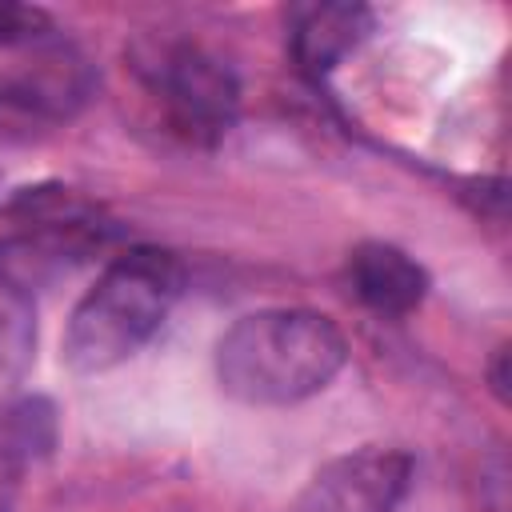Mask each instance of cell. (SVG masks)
<instances>
[{"instance_id": "1", "label": "cell", "mask_w": 512, "mask_h": 512, "mask_svg": "<svg viewBox=\"0 0 512 512\" xmlns=\"http://www.w3.org/2000/svg\"><path fill=\"white\" fill-rule=\"evenodd\" d=\"M348 364V336L316 308H256L216 340L212 368L228 400L288 408L324 392Z\"/></svg>"}, {"instance_id": "2", "label": "cell", "mask_w": 512, "mask_h": 512, "mask_svg": "<svg viewBox=\"0 0 512 512\" xmlns=\"http://www.w3.org/2000/svg\"><path fill=\"white\" fill-rule=\"evenodd\" d=\"M184 292V264L156 244H132L76 300L60 356L76 376H100L132 360L168 320Z\"/></svg>"}, {"instance_id": "3", "label": "cell", "mask_w": 512, "mask_h": 512, "mask_svg": "<svg viewBox=\"0 0 512 512\" xmlns=\"http://www.w3.org/2000/svg\"><path fill=\"white\" fill-rule=\"evenodd\" d=\"M136 80L160 108L168 132L212 148L240 112V80L212 48L188 36H140L128 52Z\"/></svg>"}, {"instance_id": "4", "label": "cell", "mask_w": 512, "mask_h": 512, "mask_svg": "<svg viewBox=\"0 0 512 512\" xmlns=\"http://www.w3.org/2000/svg\"><path fill=\"white\" fill-rule=\"evenodd\" d=\"M412 480V452L396 444H360L324 460L292 500V512H400Z\"/></svg>"}, {"instance_id": "5", "label": "cell", "mask_w": 512, "mask_h": 512, "mask_svg": "<svg viewBox=\"0 0 512 512\" xmlns=\"http://www.w3.org/2000/svg\"><path fill=\"white\" fill-rule=\"evenodd\" d=\"M344 280L368 312L388 316V320L416 312L432 288L428 268L416 256H408L400 244H388V240L356 244L344 264Z\"/></svg>"}, {"instance_id": "6", "label": "cell", "mask_w": 512, "mask_h": 512, "mask_svg": "<svg viewBox=\"0 0 512 512\" xmlns=\"http://www.w3.org/2000/svg\"><path fill=\"white\" fill-rule=\"evenodd\" d=\"M88 92V72L84 64L64 52H40L28 68L12 72L0 80V112L4 116H24V120H64L76 112V104Z\"/></svg>"}, {"instance_id": "7", "label": "cell", "mask_w": 512, "mask_h": 512, "mask_svg": "<svg viewBox=\"0 0 512 512\" xmlns=\"http://www.w3.org/2000/svg\"><path fill=\"white\" fill-rule=\"evenodd\" d=\"M376 16L364 4H304L288 20V48L300 72L308 76H328L348 52H356Z\"/></svg>"}, {"instance_id": "8", "label": "cell", "mask_w": 512, "mask_h": 512, "mask_svg": "<svg viewBox=\"0 0 512 512\" xmlns=\"http://www.w3.org/2000/svg\"><path fill=\"white\" fill-rule=\"evenodd\" d=\"M56 448V404L44 396H4L0 400V464L28 472Z\"/></svg>"}, {"instance_id": "9", "label": "cell", "mask_w": 512, "mask_h": 512, "mask_svg": "<svg viewBox=\"0 0 512 512\" xmlns=\"http://www.w3.org/2000/svg\"><path fill=\"white\" fill-rule=\"evenodd\" d=\"M36 356V300L32 292L0 272V400L20 388Z\"/></svg>"}, {"instance_id": "10", "label": "cell", "mask_w": 512, "mask_h": 512, "mask_svg": "<svg viewBox=\"0 0 512 512\" xmlns=\"http://www.w3.org/2000/svg\"><path fill=\"white\" fill-rule=\"evenodd\" d=\"M52 36V16L36 4L0 0V48H36Z\"/></svg>"}, {"instance_id": "11", "label": "cell", "mask_w": 512, "mask_h": 512, "mask_svg": "<svg viewBox=\"0 0 512 512\" xmlns=\"http://www.w3.org/2000/svg\"><path fill=\"white\" fill-rule=\"evenodd\" d=\"M488 388H492V396L504 404L508 400V348L500 344L496 348V356H492V364H488Z\"/></svg>"}, {"instance_id": "12", "label": "cell", "mask_w": 512, "mask_h": 512, "mask_svg": "<svg viewBox=\"0 0 512 512\" xmlns=\"http://www.w3.org/2000/svg\"><path fill=\"white\" fill-rule=\"evenodd\" d=\"M20 480H24V472H20V468H12V464H0V512H16Z\"/></svg>"}]
</instances>
